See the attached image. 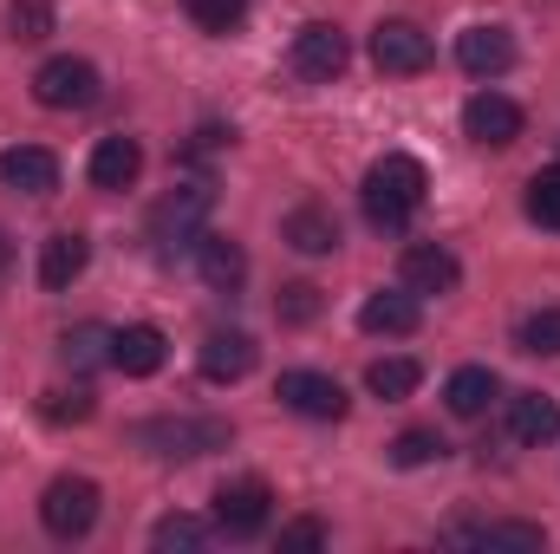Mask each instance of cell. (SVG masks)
I'll list each match as a JSON object with an SVG mask.
<instances>
[{
	"label": "cell",
	"instance_id": "1",
	"mask_svg": "<svg viewBox=\"0 0 560 554\" xmlns=\"http://www.w3.org/2000/svg\"><path fill=\"white\" fill-rule=\"evenodd\" d=\"M423 189H430V176H423L418 157L385 150V157L365 170V183H359L365 222H372V229H385V235H405V229H411V216L423 209Z\"/></svg>",
	"mask_w": 560,
	"mask_h": 554
},
{
	"label": "cell",
	"instance_id": "2",
	"mask_svg": "<svg viewBox=\"0 0 560 554\" xmlns=\"http://www.w3.org/2000/svg\"><path fill=\"white\" fill-rule=\"evenodd\" d=\"M143 450L163 457V463H189V457H209V450H229V417H143L138 430Z\"/></svg>",
	"mask_w": 560,
	"mask_h": 554
},
{
	"label": "cell",
	"instance_id": "3",
	"mask_svg": "<svg viewBox=\"0 0 560 554\" xmlns=\"http://www.w3.org/2000/svg\"><path fill=\"white\" fill-rule=\"evenodd\" d=\"M39 522L59 542H85L98 529V483L92 476H52L39 496Z\"/></svg>",
	"mask_w": 560,
	"mask_h": 554
},
{
	"label": "cell",
	"instance_id": "4",
	"mask_svg": "<svg viewBox=\"0 0 560 554\" xmlns=\"http://www.w3.org/2000/svg\"><path fill=\"white\" fill-rule=\"evenodd\" d=\"M98 66L92 59H72V53H59V59H46L39 72H33V99L46 105V112H92L98 105Z\"/></svg>",
	"mask_w": 560,
	"mask_h": 554
},
{
	"label": "cell",
	"instance_id": "5",
	"mask_svg": "<svg viewBox=\"0 0 560 554\" xmlns=\"http://www.w3.org/2000/svg\"><path fill=\"white\" fill-rule=\"evenodd\" d=\"M268 516H275V489H268L261 476H235V483L215 489V529H222V535L248 542V535L268 529Z\"/></svg>",
	"mask_w": 560,
	"mask_h": 554
},
{
	"label": "cell",
	"instance_id": "6",
	"mask_svg": "<svg viewBox=\"0 0 560 554\" xmlns=\"http://www.w3.org/2000/svg\"><path fill=\"white\" fill-rule=\"evenodd\" d=\"M346 66H352V39H346L332 20H313V26H300V33H293V72H300V79L332 85Z\"/></svg>",
	"mask_w": 560,
	"mask_h": 554
},
{
	"label": "cell",
	"instance_id": "7",
	"mask_svg": "<svg viewBox=\"0 0 560 554\" xmlns=\"http://www.w3.org/2000/svg\"><path fill=\"white\" fill-rule=\"evenodd\" d=\"M430 59H436V46H430L423 26H411V20H378V26H372V66H378V72L411 79Z\"/></svg>",
	"mask_w": 560,
	"mask_h": 554
},
{
	"label": "cell",
	"instance_id": "8",
	"mask_svg": "<svg viewBox=\"0 0 560 554\" xmlns=\"http://www.w3.org/2000/svg\"><path fill=\"white\" fill-rule=\"evenodd\" d=\"M209 209H215V189H209V183H183L176 196H163V203H156L150 235H156L163 249H176V242L189 249V242L202 235V216H209Z\"/></svg>",
	"mask_w": 560,
	"mask_h": 554
},
{
	"label": "cell",
	"instance_id": "9",
	"mask_svg": "<svg viewBox=\"0 0 560 554\" xmlns=\"http://www.w3.org/2000/svg\"><path fill=\"white\" fill-rule=\"evenodd\" d=\"M463 131H469V143H482V150H509V143L522 138V105L502 99V92H476L463 105Z\"/></svg>",
	"mask_w": 560,
	"mask_h": 554
},
{
	"label": "cell",
	"instance_id": "10",
	"mask_svg": "<svg viewBox=\"0 0 560 554\" xmlns=\"http://www.w3.org/2000/svg\"><path fill=\"white\" fill-rule=\"evenodd\" d=\"M275 399L287 405V412H300V417H319V424L346 417V385L326 379V372H280Z\"/></svg>",
	"mask_w": 560,
	"mask_h": 554
},
{
	"label": "cell",
	"instance_id": "11",
	"mask_svg": "<svg viewBox=\"0 0 560 554\" xmlns=\"http://www.w3.org/2000/svg\"><path fill=\"white\" fill-rule=\"evenodd\" d=\"M456 66H463L469 79H502V72L515 66L509 26H463V33H456Z\"/></svg>",
	"mask_w": 560,
	"mask_h": 554
},
{
	"label": "cell",
	"instance_id": "12",
	"mask_svg": "<svg viewBox=\"0 0 560 554\" xmlns=\"http://www.w3.org/2000/svg\"><path fill=\"white\" fill-rule=\"evenodd\" d=\"M423 307L411 287H378V293H365V307H359V326L365 333H378V339H405V333H418Z\"/></svg>",
	"mask_w": 560,
	"mask_h": 554
},
{
	"label": "cell",
	"instance_id": "13",
	"mask_svg": "<svg viewBox=\"0 0 560 554\" xmlns=\"http://www.w3.org/2000/svg\"><path fill=\"white\" fill-rule=\"evenodd\" d=\"M255 359H261V346H255L248 333H209L202 353H196V366H202L209 385H235V379H248Z\"/></svg>",
	"mask_w": 560,
	"mask_h": 554
},
{
	"label": "cell",
	"instance_id": "14",
	"mask_svg": "<svg viewBox=\"0 0 560 554\" xmlns=\"http://www.w3.org/2000/svg\"><path fill=\"white\" fill-rule=\"evenodd\" d=\"M0 183L20 189V196H52L59 189V157L39 150V143H13V150H0Z\"/></svg>",
	"mask_w": 560,
	"mask_h": 554
},
{
	"label": "cell",
	"instance_id": "15",
	"mask_svg": "<svg viewBox=\"0 0 560 554\" xmlns=\"http://www.w3.org/2000/svg\"><path fill=\"white\" fill-rule=\"evenodd\" d=\"M189 255H196V275L209 280L215 293H235L242 280H248V255H242V242H229V235H196L189 242Z\"/></svg>",
	"mask_w": 560,
	"mask_h": 554
},
{
	"label": "cell",
	"instance_id": "16",
	"mask_svg": "<svg viewBox=\"0 0 560 554\" xmlns=\"http://www.w3.org/2000/svg\"><path fill=\"white\" fill-rule=\"evenodd\" d=\"M163 359H170V339L156 333V326H118L112 333V366L125 372V379H150V372H163Z\"/></svg>",
	"mask_w": 560,
	"mask_h": 554
},
{
	"label": "cell",
	"instance_id": "17",
	"mask_svg": "<svg viewBox=\"0 0 560 554\" xmlns=\"http://www.w3.org/2000/svg\"><path fill=\"white\" fill-rule=\"evenodd\" d=\"M405 287L411 293H456V280H463V262L450 255V249H436V242H418V249H405Z\"/></svg>",
	"mask_w": 560,
	"mask_h": 554
},
{
	"label": "cell",
	"instance_id": "18",
	"mask_svg": "<svg viewBox=\"0 0 560 554\" xmlns=\"http://www.w3.org/2000/svg\"><path fill=\"white\" fill-rule=\"evenodd\" d=\"M85 262H92V242H85L79 229H59V235H46V249H39V287L66 293L72 280L85 275Z\"/></svg>",
	"mask_w": 560,
	"mask_h": 554
},
{
	"label": "cell",
	"instance_id": "19",
	"mask_svg": "<svg viewBox=\"0 0 560 554\" xmlns=\"http://www.w3.org/2000/svg\"><path fill=\"white\" fill-rule=\"evenodd\" d=\"M509 437H515V443H535V450L555 443L560 437V405L548 399V392H515V399H509Z\"/></svg>",
	"mask_w": 560,
	"mask_h": 554
},
{
	"label": "cell",
	"instance_id": "20",
	"mask_svg": "<svg viewBox=\"0 0 560 554\" xmlns=\"http://www.w3.org/2000/svg\"><path fill=\"white\" fill-rule=\"evenodd\" d=\"M280 235H287V249H300V255H332V249H339V216L319 209V203H300V209L280 222Z\"/></svg>",
	"mask_w": 560,
	"mask_h": 554
},
{
	"label": "cell",
	"instance_id": "21",
	"mask_svg": "<svg viewBox=\"0 0 560 554\" xmlns=\"http://www.w3.org/2000/svg\"><path fill=\"white\" fill-rule=\"evenodd\" d=\"M450 549H548V535H541V522H476V529H450L443 535Z\"/></svg>",
	"mask_w": 560,
	"mask_h": 554
},
{
	"label": "cell",
	"instance_id": "22",
	"mask_svg": "<svg viewBox=\"0 0 560 554\" xmlns=\"http://www.w3.org/2000/svg\"><path fill=\"white\" fill-rule=\"evenodd\" d=\"M495 399H502V379H495L489 366H463V372H450V385H443V405L456 417H482Z\"/></svg>",
	"mask_w": 560,
	"mask_h": 554
},
{
	"label": "cell",
	"instance_id": "23",
	"mask_svg": "<svg viewBox=\"0 0 560 554\" xmlns=\"http://www.w3.org/2000/svg\"><path fill=\"white\" fill-rule=\"evenodd\" d=\"M138 170H143L138 138H98V150H92V183L98 189H131Z\"/></svg>",
	"mask_w": 560,
	"mask_h": 554
},
{
	"label": "cell",
	"instance_id": "24",
	"mask_svg": "<svg viewBox=\"0 0 560 554\" xmlns=\"http://www.w3.org/2000/svg\"><path fill=\"white\" fill-rule=\"evenodd\" d=\"M418 385H423V366H418V359H372V372H365V392H372V399H385V405L411 399Z\"/></svg>",
	"mask_w": 560,
	"mask_h": 554
},
{
	"label": "cell",
	"instance_id": "25",
	"mask_svg": "<svg viewBox=\"0 0 560 554\" xmlns=\"http://www.w3.org/2000/svg\"><path fill=\"white\" fill-rule=\"evenodd\" d=\"M59 359H66V366H79V372L112 366V326H72V333L59 339Z\"/></svg>",
	"mask_w": 560,
	"mask_h": 554
},
{
	"label": "cell",
	"instance_id": "26",
	"mask_svg": "<svg viewBox=\"0 0 560 554\" xmlns=\"http://www.w3.org/2000/svg\"><path fill=\"white\" fill-rule=\"evenodd\" d=\"M150 549H163V554H196V549H209V522H196V516H163L156 529H150Z\"/></svg>",
	"mask_w": 560,
	"mask_h": 554
},
{
	"label": "cell",
	"instance_id": "27",
	"mask_svg": "<svg viewBox=\"0 0 560 554\" xmlns=\"http://www.w3.org/2000/svg\"><path fill=\"white\" fill-rule=\"evenodd\" d=\"M7 33H13L20 46L46 39V33H52V0H7Z\"/></svg>",
	"mask_w": 560,
	"mask_h": 554
},
{
	"label": "cell",
	"instance_id": "28",
	"mask_svg": "<svg viewBox=\"0 0 560 554\" xmlns=\"http://www.w3.org/2000/svg\"><path fill=\"white\" fill-rule=\"evenodd\" d=\"M183 13L202 26V33H235L248 20V0H183Z\"/></svg>",
	"mask_w": 560,
	"mask_h": 554
},
{
	"label": "cell",
	"instance_id": "29",
	"mask_svg": "<svg viewBox=\"0 0 560 554\" xmlns=\"http://www.w3.org/2000/svg\"><path fill=\"white\" fill-rule=\"evenodd\" d=\"M515 339H522V353H560V307H541V313H528L522 326H515Z\"/></svg>",
	"mask_w": 560,
	"mask_h": 554
},
{
	"label": "cell",
	"instance_id": "30",
	"mask_svg": "<svg viewBox=\"0 0 560 554\" xmlns=\"http://www.w3.org/2000/svg\"><path fill=\"white\" fill-rule=\"evenodd\" d=\"M528 222L560 229V163H555V170H541V176L528 183Z\"/></svg>",
	"mask_w": 560,
	"mask_h": 554
},
{
	"label": "cell",
	"instance_id": "31",
	"mask_svg": "<svg viewBox=\"0 0 560 554\" xmlns=\"http://www.w3.org/2000/svg\"><path fill=\"white\" fill-rule=\"evenodd\" d=\"M443 450H450V443H443L436 430H405V437L392 443V463H398V470H423V463H436Z\"/></svg>",
	"mask_w": 560,
	"mask_h": 554
},
{
	"label": "cell",
	"instance_id": "32",
	"mask_svg": "<svg viewBox=\"0 0 560 554\" xmlns=\"http://www.w3.org/2000/svg\"><path fill=\"white\" fill-rule=\"evenodd\" d=\"M275 313H280V326H306V320L319 313V287H313V280H287L280 300H275Z\"/></svg>",
	"mask_w": 560,
	"mask_h": 554
},
{
	"label": "cell",
	"instance_id": "33",
	"mask_svg": "<svg viewBox=\"0 0 560 554\" xmlns=\"http://www.w3.org/2000/svg\"><path fill=\"white\" fill-rule=\"evenodd\" d=\"M46 424H85L92 417V392H46Z\"/></svg>",
	"mask_w": 560,
	"mask_h": 554
},
{
	"label": "cell",
	"instance_id": "34",
	"mask_svg": "<svg viewBox=\"0 0 560 554\" xmlns=\"http://www.w3.org/2000/svg\"><path fill=\"white\" fill-rule=\"evenodd\" d=\"M280 549H326V522H313V516L287 522V529H280Z\"/></svg>",
	"mask_w": 560,
	"mask_h": 554
},
{
	"label": "cell",
	"instance_id": "35",
	"mask_svg": "<svg viewBox=\"0 0 560 554\" xmlns=\"http://www.w3.org/2000/svg\"><path fill=\"white\" fill-rule=\"evenodd\" d=\"M7 268H13V242L0 235V280H7Z\"/></svg>",
	"mask_w": 560,
	"mask_h": 554
}]
</instances>
